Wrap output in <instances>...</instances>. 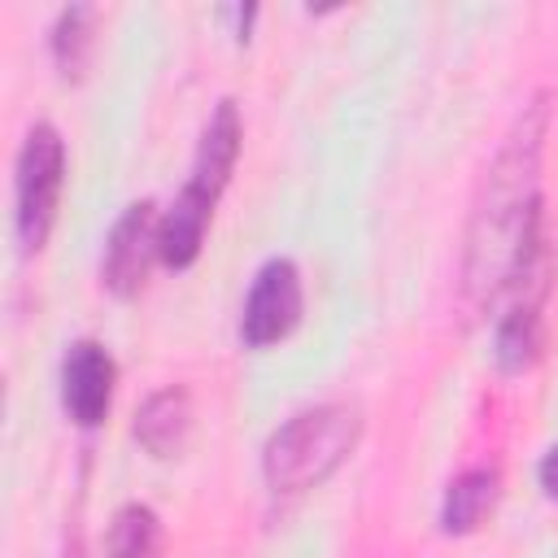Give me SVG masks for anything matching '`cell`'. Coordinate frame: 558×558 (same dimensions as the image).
<instances>
[{
	"mask_svg": "<svg viewBox=\"0 0 558 558\" xmlns=\"http://www.w3.org/2000/svg\"><path fill=\"white\" fill-rule=\"evenodd\" d=\"M545 131H549V96L541 92L519 109L475 196L466 253H462V292L475 310H488L506 292H523L527 279L536 275Z\"/></svg>",
	"mask_w": 558,
	"mask_h": 558,
	"instance_id": "1",
	"label": "cell"
},
{
	"mask_svg": "<svg viewBox=\"0 0 558 558\" xmlns=\"http://www.w3.org/2000/svg\"><path fill=\"white\" fill-rule=\"evenodd\" d=\"M362 414L344 401L310 405L283 418L262 445V475L275 493H310L331 480L357 449Z\"/></svg>",
	"mask_w": 558,
	"mask_h": 558,
	"instance_id": "2",
	"label": "cell"
},
{
	"mask_svg": "<svg viewBox=\"0 0 558 558\" xmlns=\"http://www.w3.org/2000/svg\"><path fill=\"white\" fill-rule=\"evenodd\" d=\"M61 187H65V140L52 122H35L13 161V231L26 257L48 244Z\"/></svg>",
	"mask_w": 558,
	"mask_h": 558,
	"instance_id": "3",
	"label": "cell"
},
{
	"mask_svg": "<svg viewBox=\"0 0 558 558\" xmlns=\"http://www.w3.org/2000/svg\"><path fill=\"white\" fill-rule=\"evenodd\" d=\"M157 262H161V214H157L153 201H135L118 214V222L105 235L100 283L118 301H131V296L144 292Z\"/></svg>",
	"mask_w": 558,
	"mask_h": 558,
	"instance_id": "4",
	"label": "cell"
},
{
	"mask_svg": "<svg viewBox=\"0 0 558 558\" xmlns=\"http://www.w3.org/2000/svg\"><path fill=\"white\" fill-rule=\"evenodd\" d=\"M305 310V288H301V270L292 257H270L257 266L244 310H240V340L248 349H270L279 340H288L301 323Z\"/></svg>",
	"mask_w": 558,
	"mask_h": 558,
	"instance_id": "5",
	"label": "cell"
},
{
	"mask_svg": "<svg viewBox=\"0 0 558 558\" xmlns=\"http://www.w3.org/2000/svg\"><path fill=\"white\" fill-rule=\"evenodd\" d=\"M113 388H118V362L100 340H74L61 357V375H57V392H61V410L74 427H100L109 418L113 405Z\"/></svg>",
	"mask_w": 558,
	"mask_h": 558,
	"instance_id": "6",
	"label": "cell"
},
{
	"mask_svg": "<svg viewBox=\"0 0 558 558\" xmlns=\"http://www.w3.org/2000/svg\"><path fill=\"white\" fill-rule=\"evenodd\" d=\"M240 144H244V122H240V109L235 100H218L201 140H196V153H192V170H187V187L209 196V201H222L227 183H231V170L240 161Z\"/></svg>",
	"mask_w": 558,
	"mask_h": 558,
	"instance_id": "7",
	"label": "cell"
},
{
	"mask_svg": "<svg viewBox=\"0 0 558 558\" xmlns=\"http://www.w3.org/2000/svg\"><path fill=\"white\" fill-rule=\"evenodd\" d=\"M192 436V397L179 384H166L144 397L135 410V440L148 458H179Z\"/></svg>",
	"mask_w": 558,
	"mask_h": 558,
	"instance_id": "8",
	"label": "cell"
},
{
	"mask_svg": "<svg viewBox=\"0 0 558 558\" xmlns=\"http://www.w3.org/2000/svg\"><path fill=\"white\" fill-rule=\"evenodd\" d=\"M214 209H218V201L192 192L187 183L179 187L174 205L161 214V266H170V270L196 266L205 235H209V222H214Z\"/></svg>",
	"mask_w": 558,
	"mask_h": 558,
	"instance_id": "9",
	"label": "cell"
},
{
	"mask_svg": "<svg viewBox=\"0 0 558 558\" xmlns=\"http://www.w3.org/2000/svg\"><path fill=\"white\" fill-rule=\"evenodd\" d=\"M501 501V475L493 466H471L462 471L449 488H445V501H440V527L449 536H471L488 523V514L497 510Z\"/></svg>",
	"mask_w": 558,
	"mask_h": 558,
	"instance_id": "10",
	"label": "cell"
},
{
	"mask_svg": "<svg viewBox=\"0 0 558 558\" xmlns=\"http://www.w3.org/2000/svg\"><path fill=\"white\" fill-rule=\"evenodd\" d=\"M545 349V318H541V296H523L514 301L501 318H497V336H493V357L506 375H523L541 362Z\"/></svg>",
	"mask_w": 558,
	"mask_h": 558,
	"instance_id": "11",
	"label": "cell"
},
{
	"mask_svg": "<svg viewBox=\"0 0 558 558\" xmlns=\"http://www.w3.org/2000/svg\"><path fill=\"white\" fill-rule=\"evenodd\" d=\"M52 61H57V74L65 83H78L92 65V48H96V9L92 4H70L57 13L52 22Z\"/></svg>",
	"mask_w": 558,
	"mask_h": 558,
	"instance_id": "12",
	"label": "cell"
},
{
	"mask_svg": "<svg viewBox=\"0 0 558 558\" xmlns=\"http://www.w3.org/2000/svg\"><path fill=\"white\" fill-rule=\"evenodd\" d=\"M105 558H161V519L144 501H126L109 519Z\"/></svg>",
	"mask_w": 558,
	"mask_h": 558,
	"instance_id": "13",
	"label": "cell"
},
{
	"mask_svg": "<svg viewBox=\"0 0 558 558\" xmlns=\"http://www.w3.org/2000/svg\"><path fill=\"white\" fill-rule=\"evenodd\" d=\"M536 484L545 488L549 501H558V445H549V449L541 453V462H536Z\"/></svg>",
	"mask_w": 558,
	"mask_h": 558,
	"instance_id": "14",
	"label": "cell"
}]
</instances>
